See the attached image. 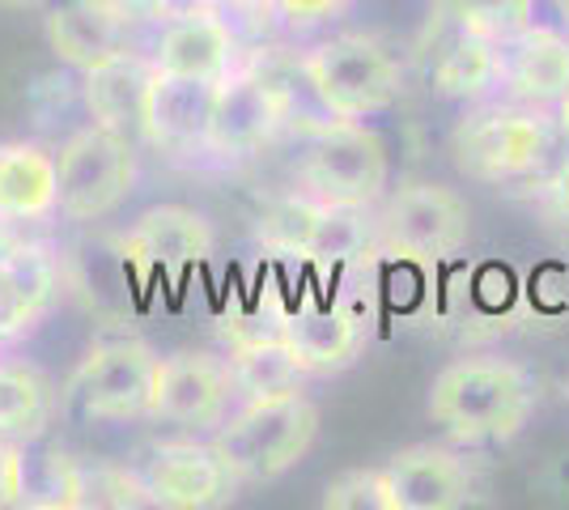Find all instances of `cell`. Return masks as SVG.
Listing matches in <instances>:
<instances>
[{"instance_id":"cell-1","label":"cell","mask_w":569,"mask_h":510,"mask_svg":"<svg viewBox=\"0 0 569 510\" xmlns=\"http://www.w3.org/2000/svg\"><path fill=\"white\" fill-rule=\"evenodd\" d=\"M536 409V383L510 358H459L429 383L426 413L455 442H506Z\"/></svg>"},{"instance_id":"cell-2","label":"cell","mask_w":569,"mask_h":510,"mask_svg":"<svg viewBox=\"0 0 569 510\" xmlns=\"http://www.w3.org/2000/svg\"><path fill=\"white\" fill-rule=\"evenodd\" d=\"M319 438V404L307 391L242 400L213 430L217 456L234 472L238 486L281 481L310 456Z\"/></svg>"},{"instance_id":"cell-3","label":"cell","mask_w":569,"mask_h":510,"mask_svg":"<svg viewBox=\"0 0 569 510\" xmlns=\"http://www.w3.org/2000/svg\"><path fill=\"white\" fill-rule=\"evenodd\" d=\"M552 123L545 107L527 102H472L451 128V162L476 183H519L548 162Z\"/></svg>"},{"instance_id":"cell-4","label":"cell","mask_w":569,"mask_h":510,"mask_svg":"<svg viewBox=\"0 0 569 510\" xmlns=\"http://www.w3.org/2000/svg\"><path fill=\"white\" fill-rule=\"evenodd\" d=\"M472 239L468 200L433 179H403L375 209V247L417 268L451 264Z\"/></svg>"},{"instance_id":"cell-5","label":"cell","mask_w":569,"mask_h":510,"mask_svg":"<svg viewBox=\"0 0 569 510\" xmlns=\"http://www.w3.org/2000/svg\"><path fill=\"white\" fill-rule=\"evenodd\" d=\"M302 81L328 120H370L403 94V69L379 39L336 34L298 60Z\"/></svg>"},{"instance_id":"cell-6","label":"cell","mask_w":569,"mask_h":510,"mask_svg":"<svg viewBox=\"0 0 569 510\" xmlns=\"http://www.w3.org/2000/svg\"><path fill=\"white\" fill-rule=\"evenodd\" d=\"M298 183L319 204L379 209L391 183V158L366 120H323L298 158Z\"/></svg>"},{"instance_id":"cell-7","label":"cell","mask_w":569,"mask_h":510,"mask_svg":"<svg viewBox=\"0 0 569 510\" xmlns=\"http://www.w3.org/2000/svg\"><path fill=\"white\" fill-rule=\"evenodd\" d=\"M60 213L69 221H102L137 188V141L102 123H86L60 146Z\"/></svg>"},{"instance_id":"cell-8","label":"cell","mask_w":569,"mask_h":510,"mask_svg":"<svg viewBox=\"0 0 569 510\" xmlns=\"http://www.w3.org/2000/svg\"><path fill=\"white\" fill-rule=\"evenodd\" d=\"M293 116V94L281 77H272L260 60L234 69L217 81L213 111L204 128V153L217 162H242L256 158Z\"/></svg>"},{"instance_id":"cell-9","label":"cell","mask_w":569,"mask_h":510,"mask_svg":"<svg viewBox=\"0 0 569 510\" xmlns=\"http://www.w3.org/2000/svg\"><path fill=\"white\" fill-rule=\"evenodd\" d=\"M158 349L149 340L119 337L90 349L72 379V396L90 421H141L153 400Z\"/></svg>"},{"instance_id":"cell-10","label":"cell","mask_w":569,"mask_h":510,"mask_svg":"<svg viewBox=\"0 0 569 510\" xmlns=\"http://www.w3.org/2000/svg\"><path fill=\"white\" fill-rule=\"evenodd\" d=\"M238 400L230 358H213L200 349H179L158 358L149 421H167L179 430H217Z\"/></svg>"},{"instance_id":"cell-11","label":"cell","mask_w":569,"mask_h":510,"mask_svg":"<svg viewBox=\"0 0 569 510\" xmlns=\"http://www.w3.org/2000/svg\"><path fill=\"white\" fill-rule=\"evenodd\" d=\"M144 486L153 493V507L167 510H213L234 502V493L242 486L234 481V472L226 468V460L217 456L213 442H162L149 451L144 460Z\"/></svg>"},{"instance_id":"cell-12","label":"cell","mask_w":569,"mask_h":510,"mask_svg":"<svg viewBox=\"0 0 569 510\" xmlns=\"http://www.w3.org/2000/svg\"><path fill=\"white\" fill-rule=\"evenodd\" d=\"M119 251L128 264H137L149 277L153 272L183 277L204 260H213L217 234L213 221L188 204H153L128 226V234L119 239Z\"/></svg>"},{"instance_id":"cell-13","label":"cell","mask_w":569,"mask_h":510,"mask_svg":"<svg viewBox=\"0 0 569 510\" xmlns=\"http://www.w3.org/2000/svg\"><path fill=\"white\" fill-rule=\"evenodd\" d=\"M153 69L188 81H221L238 69V30L217 9L196 4L188 13H174L158 43L149 51Z\"/></svg>"},{"instance_id":"cell-14","label":"cell","mask_w":569,"mask_h":510,"mask_svg":"<svg viewBox=\"0 0 569 510\" xmlns=\"http://www.w3.org/2000/svg\"><path fill=\"white\" fill-rule=\"evenodd\" d=\"M391 486V510H459L476 498V472L447 447L417 442L382 463Z\"/></svg>"},{"instance_id":"cell-15","label":"cell","mask_w":569,"mask_h":510,"mask_svg":"<svg viewBox=\"0 0 569 510\" xmlns=\"http://www.w3.org/2000/svg\"><path fill=\"white\" fill-rule=\"evenodd\" d=\"M501 86L515 102L552 107L569 94V30L531 22L501 48Z\"/></svg>"},{"instance_id":"cell-16","label":"cell","mask_w":569,"mask_h":510,"mask_svg":"<svg viewBox=\"0 0 569 510\" xmlns=\"http://www.w3.org/2000/svg\"><path fill=\"white\" fill-rule=\"evenodd\" d=\"M281 337L310 379H328L366 353L370 328L349 307H310L281 319Z\"/></svg>"},{"instance_id":"cell-17","label":"cell","mask_w":569,"mask_h":510,"mask_svg":"<svg viewBox=\"0 0 569 510\" xmlns=\"http://www.w3.org/2000/svg\"><path fill=\"white\" fill-rule=\"evenodd\" d=\"M48 48L60 64L90 73L111 56L128 51V22L107 0H60L48 9Z\"/></svg>"},{"instance_id":"cell-18","label":"cell","mask_w":569,"mask_h":510,"mask_svg":"<svg viewBox=\"0 0 569 510\" xmlns=\"http://www.w3.org/2000/svg\"><path fill=\"white\" fill-rule=\"evenodd\" d=\"M60 213V158L34 141H0V226Z\"/></svg>"},{"instance_id":"cell-19","label":"cell","mask_w":569,"mask_h":510,"mask_svg":"<svg viewBox=\"0 0 569 510\" xmlns=\"http://www.w3.org/2000/svg\"><path fill=\"white\" fill-rule=\"evenodd\" d=\"M217 81H188V77H167L153 69L149 98H144V128L141 137L158 149H204V128L213 111Z\"/></svg>"},{"instance_id":"cell-20","label":"cell","mask_w":569,"mask_h":510,"mask_svg":"<svg viewBox=\"0 0 569 510\" xmlns=\"http://www.w3.org/2000/svg\"><path fill=\"white\" fill-rule=\"evenodd\" d=\"M60 293V264L48 247L18 243L0 251V340L30 332Z\"/></svg>"},{"instance_id":"cell-21","label":"cell","mask_w":569,"mask_h":510,"mask_svg":"<svg viewBox=\"0 0 569 510\" xmlns=\"http://www.w3.org/2000/svg\"><path fill=\"white\" fill-rule=\"evenodd\" d=\"M153 81V60L141 51H119L107 64H98L90 73H81V102L90 111V120L123 132V137H141L144 128V98Z\"/></svg>"},{"instance_id":"cell-22","label":"cell","mask_w":569,"mask_h":510,"mask_svg":"<svg viewBox=\"0 0 569 510\" xmlns=\"http://www.w3.org/2000/svg\"><path fill=\"white\" fill-rule=\"evenodd\" d=\"M230 370H234L238 400H263V396H289L307 388V370L293 358L284 337H260L230 344Z\"/></svg>"},{"instance_id":"cell-23","label":"cell","mask_w":569,"mask_h":510,"mask_svg":"<svg viewBox=\"0 0 569 510\" xmlns=\"http://www.w3.org/2000/svg\"><path fill=\"white\" fill-rule=\"evenodd\" d=\"M501 86V48L476 34H455V43L433 64V90L455 102H480Z\"/></svg>"},{"instance_id":"cell-24","label":"cell","mask_w":569,"mask_h":510,"mask_svg":"<svg viewBox=\"0 0 569 510\" xmlns=\"http://www.w3.org/2000/svg\"><path fill=\"white\" fill-rule=\"evenodd\" d=\"M375 247V209H345V204H319V218L310 226L302 260L310 264H349Z\"/></svg>"},{"instance_id":"cell-25","label":"cell","mask_w":569,"mask_h":510,"mask_svg":"<svg viewBox=\"0 0 569 510\" xmlns=\"http://www.w3.org/2000/svg\"><path fill=\"white\" fill-rule=\"evenodd\" d=\"M51 421V388L30 366L0 362V438H39Z\"/></svg>"},{"instance_id":"cell-26","label":"cell","mask_w":569,"mask_h":510,"mask_svg":"<svg viewBox=\"0 0 569 510\" xmlns=\"http://www.w3.org/2000/svg\"><path fill=\"white\" fill-rule=\"evenodd\" d=\"M442 9L455 30L489 39L498 48H506L515 34L536 22V0H442Z\"/></svg>"},{"instance_id":"cell-27","label":"cell","mask_w":569,"mask_h":510,"mask_svg":"<svg viewBox=\"0 0 569 510\" xmlns=\"http://www.w3.org/2000/svg\"><path fill=\"white\" fill-rule=\"evenodd\" d=\"M315 218H319V200H310L307 192L281 196L256 218V239H260V247L277 251V256L302 260Z\"/></svg>"},{"instance_id":"cell-28","label":"cell","mask_w":569,"mask_h":510,"mask_svg":"<svg viewBox=\"0 0 569 510\" xmlns=\"http://www.w3.org/2000/svg\"><path fill=\"white\" fill-rule=\"evenodd\" d=\"M77 507H153V493L119 463H77Z\"/></svg>"},{"instance_id":"cell-29","label":"cell","mask_w":569,"mask_h":510,"mask_svg":"<svg viewBox=\"0 0 569 510\" xmlns=\"http://www.w3.org/2000/svg\"><path fill=\"white\" fill-rule=\"evenodd\" d=\"M319 502L323 510H391V486L382 468H353L328 481Z\"/></svg>"},{"instance_id":"cell-30","label":"cell","mask_w":569,"mask_h":510,"mask_svg":"<svg viewBox=\"0 0 569 510\" xmlns=\"http://www.w3.org/2000/svg\"><path fill=\"white\" fill-rule=\"evenodd\" d=\"M30 502V460L18 438H0V510Z\"/></svg>"},{"instance_id":"cell-31","label":"cell","mask_w":569,"mask_h":510,"mask_svg":"<svg viewBox=\"0 0 569 510\" xmlns=\"http://www.w3.org/2000/svg\"><path fill=\"white\" fill-rule=\"evenodd\" d=\"M268 4H272V13H281L289 26H323V22H332L349 0H268Z\"/></svg>"},{"instance_id":"cell-32","label":"cell","mask_w":569,"mask_h":510,"mask_svg":"<svg viewBox=\"0 0 569 510\" xmlns=\"http://www.w3.org/2000/svg\"><path fill=\"white\" fill-rule=\"evenodd\" d=\"M545 209L569 226V158L545 179Z\"/></svg>"},{"instance_id":"cell-33","label":"cell","mask_w":569,"mask_h":510,"mask_svg":"<svg viewBox=\"0 0 569 510\" xmlns=\"http://www.w3.org/2000/svg\"><path fill=\"white\" fill-rule=\"evenodd\" d=\"M111 9H116L123 22H153V18H167L170 9H174V0H107Z\"/></svg>"},{"instance_id":"cell-34","label":"cell","mask_w":569,"mask_h":510,"mask_svg":"<svg viewBox=\"0 0 569 510\" xmlns=\"http://www.w3.org/2000/svg\"><path fill=\"white\" fill-rule=\"evenodd\" d=\"M557 123H561V132H566V141H569V94L557 102Z\"/></svg>"},{"instance_id":"cell-35","label":"cell","mask_w":569,"mask_h":510,"mask_svg":"<svg viewBox=\"0 0 569 510\" xmlns=\"http://www.w3.org/2000/svg\"><path fill=\"white\" fill-rule=\"evenodd\" d=\"M204 4H226V9H247V4H268V0H204ZM272 9V4H268Z\"/></svg>"},{"instance_id":"cell-36","label":"cell","mask_w":569,"mask_h":510,"mask_svg":"<svg viewBox=\"0 0 569 510\" xmlns=\"http://www.w3.org/2000/svg\"><path fill=\"white\" fill-rule=\"evenodd\" d=\"M34 4H43V0H0V9H34Z\"/></svg>"},{"instance_id":"cell-37","label":"cell","mask_w":569,"mask_h":510,"mask_svg":"<svg viewBox=\"0 0 569 510\" xmlns=\"http://www.w3.org/2000/svg\"><path fill=\"white\" fill-rule=\"evenodd\" d=\"M566 22H569V9H566Z\"/></svg>"},{"instance_id":"cell-38","label":"cell","mask_w":569,"mask_h":510,"mask_svg":"<svg viewBox=\"0 0 569 510\" xmlns=\"http://www.w3.org/2000/svg\"><path fill=\"white\" fill-rule=\"evenodd\" d=\"M566 396H569V383H566Z\"/></svg>"}]
</instances>
